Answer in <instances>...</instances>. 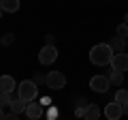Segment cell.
I'll use <instances>...</instances> for the list:
<instances>
[{
  "instance_id": "cell-19",
  "label": "cell",
  "mask_w": 128,
  "mask_h": 120,
  "mask_svg": "<svg viewBox=\"0 0 128 120\" xmlns=\"http://www.w3.org/2000/svg\"><path fill=\"white\" fill-rule=\"evenodd\" d=\"M0 41H2V45H13V43H15V37L9 32V34H4V37L0 39Z\"/></svg>"
},
{
  "instance_id": "cell-22",
  "label": "cell",
  "mask_w": 128,
  "mask_h": 120,
  "mask_svg": "<svg viewBox=\"0 0 128 120\" xmlns=\"http://www.w3.org/2000/svg\"><path fill=\"white\" fill-rule=\"evenodd\" d=\"M4 120H19V118H17V114H6Z\"/></svg>"
},
{
  "instance_id": "cell-14",
  "label": "cell",
  "mask_w": 128,
  "mask_h": 120,
  "mask_svg": "<svg viewBox=\"0 0 128 120\" xmlns=\"http://www.w3.org/2000/svg\"><path fill=\"white\" fill-rule=\"evenodd\" d=\"M109 82H111V86H122V84H124V73H120V71H111V73H109Z\"/></svg>"
},
{
  "instance_id": "cell-8",
  "label": "cell",
  "mask_w": 128,
  "mask_h": 120,
  "mask_svg": "<svg viewBox=\"0 0 128 120\" xmlns=\"http://www.w3.org/2000/svg\"><path fill=\"white\" fill-rule=\"evenodd\" d=\"M43 105L41 103H28V109H26V116L30 120H38V118H43Z\"/></svg>"
},
{
  "instance_id": "cell-7",
  "label": "cell",
  "mask_w": 128,
  "mask_h": 120,
  "mask_svg": "<svg viewBox=\"0 0 128 120\" xmlns=\"http://www.w3.org/2000/svg\"><path fill=\"white\" fill-rule=\"evenodd\" d=\"M111 71H120V73L128 71V54L126 51L113 56V60H111Z\"/></svg>"
},
{
  "instance_id": "cell-23",
  "label": "cell",
  "mask_w": 128,
  "mask_h": 120,
  "mask_svg": "<svg viewBox=\"0 0 128 120\" xmlns=\"http://www.w3.org/2000/svg\"><path fill=\"white\" fill-rule=\"evenodd\" d=\"M122 107H124V114H126V116H128V103H124V105H122Z\"/></svg>"
},
{
  "instance_id": "cell-9",
  "label": "cell",
  "mask_w": 128,
  "mask_h": 120,
  "mask_svg": "<svg viewBox=\"0 0 128 120\" xmlns=\"http://www.w3.org/2000/svg\"><path fill=\"white\" fill-rule=\"evenodd\" d=\"M102 116V109L98 105H94V103H90V105L86 107V116H83V120H100Z\"/></svg>"
},
{
  "instance_id": "cell-5",
  "label": "cell",
  "mask_w": 128,
  "mask_h": 120,
  "mask_svg": "<svg viewBox=\"0 0 128 120\" xmlns=\"http://www.w3.org/2000/svg\"><path fill=\"white\" fill-rule=\"evenodd\" d=\"M56 58H58L56 45H45L38 51V62H41V65H51V62H56Z\"/></svg>"
},
{
  "instance_id": "cell-11",
  "label": "cell",
  "mask_w": 128,
  "mask_h": 120,
  "mask_svg": "<svg viewBox=\"0 0 128 120\" xmlns=\"http://www.w3.org/2000/svg\"><path fill=\"white\" fill-rule=\"evenodd\" d=\"M9 107H11V114H17V116H19V114H26L28 103H26V101H22V99L17 97V99H13V101H11V105H9Z\"/></svg>"
},
{
  "instance_id": "cell-24",
  "label": "cell",
  "mask_w": 128,
  "mask_h": 120,
  "mask_svg": "<svg viewBox=\"0 0 128 120\" xmlns=\"http://www.w3.org/2000/svg\"><path fill=\"white\" fill-rule=\"evenodd\" d=\"M4 116H6V114L2 111V107H0V120H4Z\"/></svg>"
},
{
  "instance_id": "cell-13",
  "label": "cell",
  "mask_w": 128,
  "mask_h": 120,
  "mask_svg": "<svg viewBox=\"0 0 128 120\" xmlns=\"http://www.w3.org/2000/svg\"><path fill=\"white\" fill-rule=\"evenodd\" d=\"M0 9L4 13H15L19 11V0H0Z\"/></svg>"
},
{
  "instance_id": "cell-16",
  "label": "cell",
  "mask_w": 128,
  "mask_h": 120,
  "mask_svg": "<svg viewBox=\"0 0 128 120\" xmlns=\"http://www.w3.org/2000/svg\"><path fill=\"white\" fill-rule=\"evenodd\" d=\"M11 101H13V92H0V107L11 105Z\"/></svg>"
},
{
  "instance_id": "cell-21",
  "label": "cell",
  "mask_w": 128,
  "mask_h": 120,
  "mask_svg": "<svg viewBox=\"0 0 128 120\" xmlns=\"http://www.w3.org/2000/svg\"><path fill=\"white\" fill-rule=\"evenodd\" d=\"M54 41H56L54 34H47V37H45V43H47V45H54Z\"/></svg>"
},
{
  "instance_id": "cell-17",
  "label": "cell",
  "mask_w": 128,
  "mask_h": 120,
  "mask_svg": "<svg viewBox=\"0 0 128 120\" xmlns=\"http://www.w3.org/2000/svg\"><path fill=\"white\" fill-rule=\"evenodd\" d=\"M115 32H118V37L126 39V37H128V24H120V26H118V30H115Z\"/></svg>"
},
{
  "instance_id": "cell-6",
  "label": "cell",
  "mask_w": 128,
  "mask_h": 120,
  "mask_svg": "<svg viewBox=\"0 0 128 120\" xmlns=\"http://www.w3.org/2000/svg\"><path fill=\"white\" fill-rule=\"evenodd\" d=\"M102 114L107 116V120H120L124 116V107L113 101V103H107V107L102 109Z\"/></svg>"
},
{
  "instance_id": "cell-26",
  "label": "cell",
  "mask_w": 128,
  "mask_h": 120,
  "mask_svg": "<svg viewBox=\"0 0 128 120\" xmlns=\"http://www.w3.org/2000/svg\"><path fill=\"white\" fill-rule=\"evenodd\" d=\"M2 13H4V11H2V9H0V17H2Z\"/></svg>"
},
{
  "instance_id": "cell-20",
  "label": "cell",
  "mask_w": 128,
  "mask_h": 120,
  "mask_svg": "<svg viewBox=\"0 0 128 120\" xmlns=\"http://www.w3.org/2000/svg\"><path fill=\"white\" fill-rule=\"evenodd\" d=\"M47 118H49V120H56V118H58V107H49V111H47Z\"/></svg>"
},
{
  "instance_id": "cell-25",
  "label": "cell",
  "mask_w": 128,
  "mask_h": 120,
  "mask_svg": "<svg viewBox=\"0 0 128 120\" xmlns=\"http://www.w3.org/2000/svg\"><path fill=\"white\" fill-rule=\"evenodd\" d=\"M124 24H128V13H126V15H124Z\"/></svg>"
},
{
  "instance_id": "cell-12",
  "label": "cell",
  "mask_w": 128,
  "mask_h": 120,
  "mask_svg": "<svg viewBox=\"0 0 128 120\" xmlns=\"http://www.w3.org/2000/svg\"><path fill=\"white\" fill-rule=\"evenodd\" d=\"M126 45H128V41H126V39H122V37H118V34H115V37L109 41V47L115 51V54H122Z\"/></svg>"
},
{
  "instance_id": "cell-15",
  "label": "cell",
  "mask_w": 128,
  "mask_h": 120,
  "mask_svg": "<svg viewBox=\"0 0 128 120\" xmlns=\"http://www.w3.org/2000/svg\"><path fill=\"white\" fill-rule=\"evenodd\" d=\"M115 103H120V105L128 103V90L126 88H120L118 92H115Z\"/></svg>"
},
{
  "instance_id": "cell-1",
  "label": "cell",
  "mask_w": 128,
  "mask_h": 120,
  "mask_svg": "<svg viewBox=\"0 0 128 120\" xmlns=\"http://www.w3.org/2000/svg\"><path fill=\"white\" fill-rule=\"evenodd\" d=\"M115 51L109 47V43H98L90 49V62L96 67H107L111 65V60H113Z\"/></svg>"
},
{
  "instance_id": "cell-3",
  "label": "cell",
  "mask_w": 128,
  "mask_h": 120,
  "mask_svg": "<svg viewBox=\"0 0 128 120\" xmlns=\"http://www.w3.org/2000/svg\"><path fill=\"white\" fill-rule=\"evenodd\" d=\"M64 86H66V75L64 73H60V71L47 73V88H51V90H62Z\"/></svg>"
},
{
  "instance_id": "cell-18",
  "label": "cell",
  "mask_w": 128,
  "mask_h": 120,
  "mask_svg": "<svg viewBox=\"0 0 128 120\" xmlns=\"http://www.w3.org/2000/svg\"><path fill=\"white\" fill-rule=\"evenodd\" d=\"M32 82L36 84V86H41V84H45V86H47V75H41V73H36L34 77H32Z\"/></svg>"
},
{
  "instance_id": "cell-10",
  "label": "cell",
  "mask_w": 128,
  "mask_h": 120,
  "mask_svg": "<svg viewBox=\"0 0 128 120\" xmlns=\"http://www.w3.org/2000/svg\"><path fill=\"white\" fill-rule=\"evenodd\" d=\"M15 86H17V84H15V79L11 77V75H2V77H0V92H13Z\"/></svg>"
},
{
  "instance_id": "cell-4",
  "label": "cell",
  "mask_w": 128,
  "mask_h": 120,
  "mask_svg": "<svg viewBox=\"0 0 128 120\" xmlns=\"http://www.w3.org/2000/svg\"><path fill=\"white\" fill-rule=\"evenodd\" d=\"M90 88L94 90V92H107L111 88V82H109V75H94V77L90 79Z\"/></svg>"
},
{
  "instance_id": "cell-2",
  "label": "cell",
  "mask_w": 128,
  "mask_h": 120,
  "mask_svg": "<svg viewBox=\"0 0 128 120\" xmlns=\"http://www.w3.org/2000/svg\"><path fill=\"white\" fill-rule=\"evenodd\" d=\"M17 97L22 99V101H26V103H32L38 97V86L32 82V79H24L17 86Z\"/></svg>"
}]
</instances>
